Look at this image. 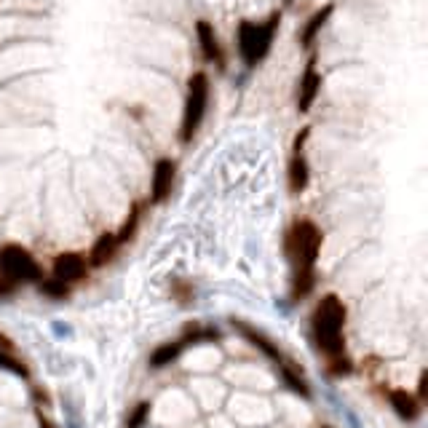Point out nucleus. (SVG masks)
<instances>
[{"label":"nucleus","instance_id":"f257e3e1","mask_svg":"<svg viewBox=\"0 0 428 428\" xmlns=\"http://www.w3.org/2000/svg\"><path fill=\"white\" fill-rule=\"evenodd\" d=\"M319 241L322 233L310 220H297L286 233V254L297 268V286H295L297 297H306L313 289V263L319 254Z\"/></svg>","mask_w":428,"mask_h":428},{"label":"nucleus","instance_id":"f03ea898","mask_svg":"<svg viewBox=\"0 0 428 428\" xmlns=\"http://www.w3.org/2000/svg\"><path fill=\"white\" fill-rule=\"evenodd\" d=\"M279 24H281V11H270L268 19L263 21L241 19L239 30H236V46H239V54L246 67H257L270 54Z\"/></svg>","mask_w":428,"mask_h":428},{"label":"nucleus","instance_id":"7ed1b4c3","mask_svg":"<svg viewBox=\"0 0 428 428\" xmlns=\"http://www.w3.org/2000/svg\"><path fill=\"white\" fill-rule=\"evenodd\" d=\"M343 324H346V308L335 297H326L313 313V335L319 348L329 356V362L343 359Z\"/></svg>","mask_w":428,"mask_h":428},{"label":"nucleus","instance_id":"20e7f679","mask_svg":"<svg viewBox=\"0 0 428 428\" xmlns=\"http://www.w3.org/2000/svg\"><path fill=\"white\" fill-rule=\"evenodd\" d=\"M209 97H212V81L204 70H196L187 78V91H185V107H183V123H180V137L183 142H190L201 123L206 118V107H209Z\"/></svg>","mask_w":428,"mask_h":428},{"label":"nucleus","instance_id":"39448f33","mask_svg":"<svg viewBox=\"0 0 428 428\" xmlns=\"http://www.w3.org/2000/svg\"><path fill=\"white\" fill-rule=\"evenodd\" d=\"M0 270H3L6 281H11V284H17V281H38L41 279L38 263L21 246H6L0 252Z\"/></svg>","mask_w":428,"mask_h":428},{"label":"nucleus","instance_id":"423d86ee","mask_svg":"<svg viewBox=\"0 0 428 428\" xmlns=\"http://www.w3.org/2000/svg\"><path fill=\"white\" fill-rule=\"evenodd\" d=\"M308 129H303L295 140V147H292V158H289V190L292 193H303L308 187V180H310V163H308L306 156V140H308Z\"/></svg>","mask_w":428,"mask_h":428},{"label":"nucleus","instance_id":"0eeeda50","mask_svg":"<svg viewBox=\"0 0 428 428\" xmlns=\"http://www.w3.org/2000/svg\"><path fill=\"white\" fill-rule=\"evenodd\" d=\"M322 86H324V78H322V73L316 67V54H310L306 70L300 75V83H297V110L300 113H308L313 107L319 91H322Z\"/></svg>","mask_w":428,"mask_h":428},{"label":"nucleus","instance_id":"6e6552de","mask_svg":"<svg viewBox=\"0 0 428 428\" xmlns=\"http://www.w3.org/2000/svg\"><path fill=\"white\" fill-rule=\"evenodd\" d=\"M196 38H198V48H201L204 62L217 64L220 70H225V48L220 43V35H217L214 24L209 19H198L196 21Z\"/></svg>","mask_w":428,"mask_h":428},{"label":"nucleus","instance_id":"1a4fd4ad","mask_svg":"<svg viewBox=\"0 0 428 428\" xmlns=\"http://www.w3.org/2000/svg\"><path fill=\"white\" fill-rule=\"evenodd\" d=\"M332 11H335V3H324L322 8H316V11L308 17L306 24H303V30H300V46H303V48H313V46H316V38L322 35L326 21L332 19Z\"/></svg>","mask_w":428,"mask_h":428},{"label":"nucleus","instance_id":"9d476101","mask_svg":"<svg viewBox=\"0 0 428 428\" xmlns=\"http://www.w3.org/2000/svg\"><path fill=\"white\" fill-rule=\"evenodd\" d=\"M86 273H89V263H86V257H81V254H64V257L57 260V266H54V276L64 286L86 279Z\"/></svg>","mask_w":428,"mask_h":428},{"label":"nucleus","instance_id":"9b49d317","mask_svg":"<svg viewBox=\"0 0 428 428\" xmlns=\"http://www.w3.org/2000/svg\"><path fill=\"white\" fill-rule=\"evenodd\" d=\"M174 171L177 166L171 158H161L153 169V185H150V193H153V201H163L169 193H171V185H174Z\"/></svg>","mask_w":428,"mask_h":428},{"label":"nucleus","instance_id":"f8f14e48","mask_svg":"<svg viewBox=\"0 0 428 428\" xmlns=\"http://www.w3.org/2000/svg\"><path fill=\"white\" fill-rule=\"evenodd\" d=\"M118 239H113V236H104L102 241H97L94 249H91V257H89V263L91 266H104V263H110L113 257H115V252H118Z\"/></svg>","mask_w":428,"mask_h":428},{"label":"nucleus","instance_id":"ddd939ff","mask_svg":"<svg viewBox=\"0 0 428 428\" xmlns=\"http://www.w3.org/2000/svg\"><path fill=\"white\" fill-rule=\"evenodd\" d=\"M391 404L396 407V412H399L402 418H415V415H418V402H415L409 393H404V391H393V393H391Z\"/></svg>","mask_w":428,"mask_h":428},{"label":"nucleus","instance_id":"4468645a","mask_svg":"<svg viewBox=\"0 0 428 428\" xmlns=\"http://www.w3.org/2000/svg\"><path fill=\"white\" fill-rule=\"evenodd\" d=\"M174 356H177V346H163L161 351L153 353V364L161 367V364H166V362H171Z\"/></svg>","mask_w":428,"mask_h":428},{"label":"nucleus","instance_id":"2eb2a0df","mask_svg":"<svg viewBox=\"0 0 428 428\" xmlns=\"http://www.w3.org/2000/svg\"><path fill=\"white\" fill-rule=\"evenodd\" d=\"M41 289L43 292H48L51 297H62V295H67V286L59 284V281H41Z\"/></svg>","mask_w":428,"mask_h":428},{"label":"nucleus","instance_id":"dca6fc26","mask_svg":"<svg viewBox=\"0 0 428 428\" xmlns=\"http://www.w3.org/2000/svg\"><path fill=\"white\" fill-rule=\"evenodd\" d=\"M284 6H292V0H284Z\"/></svg>","mask_w":428,"mask_h":428},{"label":"nucleus","instance_id":"f3484780","mask_svg":"<svg viewBox=\"0 0 428 428\" xmlns=\"http://www.w3.org/2000/svg\"><path fill=\"white\" fill-rule=\"evenodd\" d=\"M46 428H54V426H46Z\"/></svg>","mask_w":428,"mask_h":428}]
</instances>
